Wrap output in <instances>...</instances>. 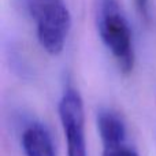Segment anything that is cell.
Segmentation results:
<instances>
[{"label": "cell", "mask_w": 156, "mask_h": 156, "mask_svg": "<svg viewBox=\"0 0 156 156\" xmlns=\"http://www.w3.org/2000/svg\"><path fill=\"white\" fill-rule=\"evenodd\" d=\"M101 156H140V155L127 143H121V144H115V145L103 147Z\"/></svg>", "instance_id": "cell-6"}, {"label": "cell", "mask_w": 156, "mask_h": 156, "mask_svg": "<svg viewBox=\"0 0 156 156\" xmlns=\"http://www.w3.org/2000/svg\"><path fill=\"white\" fill-rule=\"evenodd\" d=\"M96 125L103 147L126 143V123L116 111L111 108H100L97 111Z\"/></svg>", "instance_id": "cell-5"}, {"label": "cell", "mask_w": 156, "mask_h": 156, "mask_svg": "<svg viewBox=\"0 0 156 156\" xmlns=\"http://www.w3.org/2000/svg\"><path fill=\"white\" fill-rule=\"evenodd\" d=\"M58 112L67 144V156H88L82 96L71 83H66L63 89Z\"/></svg>", "instance_id": "cell-3"}, {"label": "cell", "mask_w": 156, "mask_h": 156, "mask_svg": "<svg viewBox=\"0 0 156 156\" xmlns=\"http://www.w3.org/2000/svg\"><path fill=\"white\" fill-rule=\"evenodd\" d=\"M134 4L137 7L138 12L145 19L149 18V0H134Z\"/></svg>", "instance_id": "cell-7"}, {"label": "cell", "mask_w": 156, "mask_h": 156, "mask_svg": "<svg viewBox=\"0 0 156 156\" xmlns=\"http://www.w3.org/2000/svg\"><path fill=\"white\" fill-rule=\"evenodd\" d=\"M23 11L36 25L40 45L49 55L65 48L71 29V15L65 0H19Z\"/></svg>", "instance_id": "cell-2"}, {"label": "cell", "mask_w": 156, "mask_h": 156, "mask_svg": "<svg viewBox=\"0 0 156 156\" xmlns=\"http://www.w3.org/2000/svg\"><path fill=\"white\" fill-rule=\"evenodd\" d=\"M96 26L119 71L126 76L130 74L136 63L133 34L129 21L116 0H96Z\"/></svg>", "instance_id": "cell-1"}, {"label": "cell", "mask_w": 156, "mask_h": 156, "mask_svg": "<svg viewBox=\"0 0 156 156\" xmlns=\"http://www.w3.org/2000/svg\"><path fill=\"white\" fill-rule=\"evenodd\" d=\"M21 147L25 156H58L51 132L40 121H29L23 125Z\"/></svg>", "instance_id": "cell-4"}]
</instances>
